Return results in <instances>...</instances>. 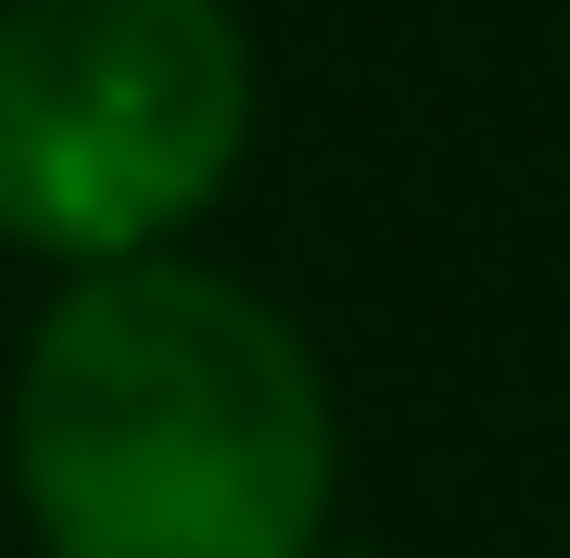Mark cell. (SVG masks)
<instances>
[{"instance_id":"2","label":"cell","mask_w":570,"mask_h":558,"mask_svg":"<svg viewBox=\"0 0 570 558\" xmlns=\"http://www.w3.org/2000/svg\"><path fill=\"white\" fill-rule=\"evenodd\" d=\"M254 140V39L228 0H13L0 13V242L140 267Z\"/></svg>"},{"instance_id":"1","label":"cell","mask_w":570,"mask_h":558,"mask_svg":"<svg viewBox=\"0 0 570 558\" xmlns=\"http://www.w3.org/2000/svg\"><path fill=\"white\" fill-rule=\"evenodd\" d=\"M330 457L305 331L216 267H89L26 331L13 496L39 558H317Z\"/></svg>"},{"instance_id":"3","label":"cell","mask_w":570,"mask_h":558,"mask_svg":"<svg viewBox=\"0 0 570 558\" xmlns=\"http://www.w3.org/2000/svg\"><path fill=\"white\" fill-rule=\"evenodd\" d=\"M317 558H381V546H317Z\"/></svg>"}]
</instances>
